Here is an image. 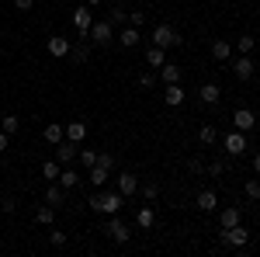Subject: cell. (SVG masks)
Wrapping results in <instances>:
<instances>
[{
  "instance_id": "4316f807",
  "label": "cell",
  "mask_w": 260,
  "mask_h": 257,
  "mask_svg": "<svg viewBox=\"0 0 260 257\" xmlns=\"http://www.w3.org/2000/svg\"><path fill=\"white\" fill-rule=\"evenodd\" d=\"M35 222H42V226H52V222H56V205H49V202H45L39 212H35Z\"/></svg>"
},
{
  "instance_id": "c3c4849f",
  "label": "cell",
  "mask_w": 260,
  "mask_h": 257,
  "mask_svg": "<svg viewBox=\"0 0 260 257\" xmlns=\"http://www.w3.org/2000/svg\"><path fill=\"white\" fill-rule=\"evenodd\" d=\"M257 70H260V63H257Z\"/></svg>"
},
{
  "instance_id": "d6a6232c",
  "label": "cell",
  "mask_w": 260,
  "mask_h": 257,
  "mask_svg": "<svg viewBox=\"0 0 260 257\" xmlns=\"http://www.w3.org/2000/svg\"><path fill=\"white\" fill-rule=\"evenodd\" d=\"M253 45H257V39H253V35H243V39L236 42V52H243V56H250V52H253Z\"/></svg>"
},
{
  "instance_id": "7bdbcfd3",
  "label": "cell",
  "mask_w": 260,
  "mask_h": 257,
  "mask_svg": "<svg viewBox=\"0 0 260 257\" xmlns=\"http://www.w3.org/2000/svg\"><path fill=\"white\" fill-rule=\"evenodd\" d=\"M98 163H104V167L115 170V157H111V153H98Z\"/></svg>"
},
{
  "instance_id": "5bb4252c",
  "label": "cell",
  "mask_w": 260,
  "mask_h": 257,
  "mask_svg": "<svg viewBox=\"0 0 260 257\" xmlns=\"http://www.w3.org/2000/svg\"><path fill=\"white\" fill-rule=\"evenodd\" d=\"M194 205H198V212H215V209H219V195H215L212 188H205V191L194 195Z\"/></svg>"
},
{
  "instance_id": "44dd1931",
  "label": "cell",
  "mask_w": 260,
  "mask_h": 257,
  "mask_svg": "<svg viewBox=\"0 0 260 257\" xmlns=\"http://www.w3.org/2000/svg\"><path fill=\"white\" fill-rule=\"evenodd\" d=\"M212 56H215V60H219V63L233 60V45H229V42H225V39H215V42H212Z\"/></svg>"
},
{
  "instance_id": "8d00e7d4",
  "label": "cell",
  "mask_w": 260,
  "mask_h": 257,
  "mask_svg": "<svg viewBox=\"0 0 260 257\" xmlns=\"http://www.w3.org/2000/svg\"><path fill=\"white\" fill-rule=\"evenodd\" d=\"M128 24L132 28H142L146 24V11H128Z\"/></svg>"
},
{
  "instance_id": "ee69618b",
  "label": "cell",
  "mask_w": 260,
  "mask_h": 257,
  "mask_svg": "<svg viewBox=\"0 0 260 257\" xmlns=\"http://www.w3.org/2000/svg\"><path fill=\"white\" fill-rule=\"evenodd\" d=\"M14 7H18V11H31V7H35V0H14Z\"/></svg>"
},
{
  "instance_id": "f546056e",
  "label": "cell",
  "mask_w": 260,
  "mask_h": 257,
  "mask_svg": "<svg viewBox=\"0 0 260 257\" xmlns=\"http://www.w3.org/2000/svg\"><path fill=\"white\" fill-rule=\"evenodd\" d=\"M160 80H163V87H167V83H180V70L170 66V63H163L160 66Z\"/></svg>"
},
{
  "instance_id": "3957f363",
  "label": "cell",
  "mask_w": 260,
  "mask_h": 257,
  "mask_svg": "<svg viewBox=\"0 0 260 257\" xmlns=\"http://www.w3.org/2000/svg\"><path fill=\"white\" fill-rule=\"evenodd\" d=\"M87 39L94 42V45H111V39H115V24H111V21H94L90 32H87Z\"/></svg>"
},
{
  "instance_id": "2e32d148",
  "label": "cell",
  "mask_w": 260,
  "mask_h": 257,
  "mask_svg": "<svg viewBox=\"0 0 260 257\" xmlns=\"http://www.w3.org/2000/svg\"><path fill=\"white\" fill-rule=\"evenodd\" d=\"M163 98H167V104H170V108H180V104H184V98H187V91H184L180 83H167V94H163Z\"/></svg>"
},
{
  "instance_id": "ac0fdd59",
  "label": "cell",
  "mask_w": 260,
  "mask_h": 257,
  "mask_svg": "<svg viewBox=\"0 0 260 257\" xmlns=\"http://www.w3.org/2000/svg\"><path fill=\"white\" fill-rule=\"evenodd\" d=\"M139 28H132V24H128V28H121L118 32V45H125V49H136V45H139Z\"/></svg>"
},
{
  "instance_id": "d6986e66",
  "label": "cell",
  "mask_w": 260,
  "mask_h": 257,
  "mask_svg": "<svg viewBox=\"0 0 260 257\" xmlns=\"http://www.w3.org/2000/svg\"><path fill=\"white\" fill-rule=\"evenodd\" d=\"M136 226H139V230H153V226H156V212H153L149 205H142L139 212H136Z\"/></svg>"
},
{
  "instance_id": "74e56055",
  "label": "cell",
  "mask_w": 260,
  "mask_h": 257,
  "mask_svg": "<svg viewBox=\"0 0 260 257\" xmlns=\"http://www.w3.org/2000/svg\"><path fill=\"white\" fill-rule=\"evenodd\" d=\"M156 195H160V184H142V198L146 202H156Z\"/></svg>"
},
{
  "instance_id": "836d02e7",
  "label": "cell",
  "mask_w": 260,
  "mask_h": 257,
  "mask_svg": "<svg viewBox=\"0 0 260 257\" xmlns=\"http://www.w3.org/2000/svg\"><path fill=\"white\" fill-rule=\"evenodd\" d=\"M108 21H111V24H128V11H125V7H111Z\"/></svg>"
},
{
  "instance_id": "d4e9b609",
  "label": "cell",
  "mask_w": 260,
  "mask_h": 257,
  "mask_svg": "<svg viewBox=\"0 0 260 257\" xmlns=\"http://www.w3.org/2000/svg\"><path fill=\"white\" fill-rule=\"evenodd\" d=\"M198 142L201 146H215V142H219V129H215V125H201Z\"/></svg>"
},
{
  "instance_id": "9c48e42d",
  "label": "cell",
  "mask_w": 260,
  "mask_h": 257,
  "mask_svg": "<svg viewBox=\"0 0 260 257\" xmlns=\"http://www.w3.org/2000/svg\"><path fill=\"white\" fill-rule=\"evenodd\" d=\"M233 73H236V80H250L253 77V73H257V63L250 60V56H236V60H233Z\"/></svg>"
},
{
  "instance_id": "52a82bcc",
  "label": "cell",
  "mask_w": 260,
  "mask_h": 257,
  "mask_svg": "<svg viewBox=\"0 0 260 257\" xmlns=\"http://www.w3.org/2000/svg\"><path fill=\"white\" fill-rule=\"evenodd\" d=\"M222 243H225V247H246V243H250V230L229 226V230H222Z\"/></svg>"
},
{
  "instance_id": "bcb514c9",
  "label": "cell",
  "mask_w": 260,
  "mask_h": 257,
  "mask_svg": "<svg viewBox=\"0 0 260 257\" xmlns=\"http://www.w3.org/2000/svg\"><path fill=\"white\" fill-rule=\"evenodd\" d=\"M253 174H257V178H260V153H257V157H253Z\"/></svg>"
},
{
  "instance_id": "8fae6325",
  "label": "cell",
  "mask_w": 260,
  "mask_h": 257,
  "mask_svg": "<svg viewBox=\"0 0 260 257\" xmlns=\"http://www.w3.org/2000/svg\"><path fill=\"white\" fill-rule=\"evenodd\" d=\"M198 98H201V104H208V108H215V104L222 101V87H219V83H212V80H208V83H201Z\"/></svg>"
},
{
  "instance_id": "7402d4cb",
  "label": "cell",
  "mask_w": 260,
  "mask_h": 257,
  "mask_svg": "<svg viewBox=\"0 0 260 257\" xmlns=\"http://www.w3.org/2000/svg\"><path fill=\"white\" fill-rule=\"evenodd\" d=\"M87 60H90V45H87V42H80V45H70V63L83 66Z\"/></svg>"
},
{
  "instance_id": "7dc6e473",
  "label": "cell",
  "mask_w": 260,
  "mask_h": 257,
  "mask_svg": "<svg viewBox=\"0 0 260 257\" xmlns=\"http://www.w3.org/2000/svg\"><path fill=\"white\" fill-rule=\"evenodd\" d=\"M83 4H87V7H98V4H101V0H83Z\"/></svg>"
},
{
  "instance_id": "8992f818",
  "label": "cell",
  "mask_w": 260,
  "mask_h": 257,
  "mask_svg": "<svg viewBox=\"0 0 260 257\" xmlns=\"http://www.w3.org/2000/svg\"><path fill=\"white\" fill-rule=\"evenodd\" d=\"M222 146H225V153H229V157H243V153H246V132H240V129H236V132H229V136L222 139Z\"/></svg>"
},
{
  "instance_id": "83f0119b",
  "label": "cell",
  "mask_w": 260,
  "mask_h": 257,
  "mask_svg": "<svg viewBox=\"0 0 260 257\" xmlns=\"http://www.w3.org/2000/svg\"><path fill=\"white\" fill-rule=\"evenodd\" d=\"M219 226H222V230L240 226V209H222V212H219Z\"/></svg>"
},
{
  "instance_id": "d590c367",
  "label": "cell",
  "mask_w": 260,
  "mask_h": 257,
  "mask_svg": "<svg viewBox=\"0 0 260 257\" xmlns=\"http://www.w3.org/2000/svg\"><path fill=\"white\" fill-rule=\"evenodd\" d=\"M187 170H191L194 178H198V174H205V160H201V157H191V160H187Z\"/></svg>"
},
{
  "instance_id": "e0dca14e",
  "label": "cell",
  "mask_w": 260,
  "mask_h": 257,
  "mask_svg": "<svg viewBox=\"0 0 260 257\" xmlns=\"http://www.w3.org/2000/svg\"><path fill=\"white\" fill-rule=\"evenodd\" d=\"M45 202H49V205H56V209H59L62 202H66V188H62L59 181H49V191H45Z\"/></svg>"
},
{
  "instance_id": "ba28073f",
  "label": "cell",
  "mask_w": 260,
  "mask_h": 257,
  "mask_svg": "<svg viewBox=\"0 0 260 257\" xmlns=\"http://www.w3.org/2000/svg\"><path fill=\"white\" fill-rule=\"evenodd\" d=\"M90 24H94V11L87 7V4H80L77 11H73V28L80 32L83 39H87V32H90Z\"/></svg>"
},
{
  "instance_id": "f35d334b",
  "label": "cell",
  "mask_w": 260,
  "mask_h": 257,
  "mask_svg": "<svg viewBox=\"0 0 260 257\" xmlns=\"http://www.w3.org/2000/svg\"><path fill=\"white\" fill-rule=\"evenodd\" d=\"M205 170H208L212 178H222V174H225V163H222V160H215V163H208Z\"/></svg>"
},
{
  "instance_id": "30bf717a",
  "label": "cell",
  "mask_w": 260,
  "mask_h": 257,
  "mask_svg": "<svg viewBox=\"0 0 260 257\" xmlns=\"http://www.w3.org/2000/svg\"><path fill=\"white\" fill-rule=\"evenodd\" d=\"M233 125H236L240 132H253V125H257V115H253L250 108H236V111H233Z\"/></svg>"
},
{
  "instance_id": "ab89813d",
  "label": "cell",
  "mask_w": 260,
  "mask_h": 257,
  "mask_svg": "<svg viewBox=\"0 0 260 257\" xmlns=\"http://www.w3.org/2000/svg\"><path fill=\"white\" fill-rule=\"evenodd\" d=\"M49 243H52V247H66V233L52 230V233H49Z\"/></svg>"
},
{
  "instance_id": "5b68a950",
  "label": "cell",
  "mask_w": 260,
  "mask_h": 257,
  "mask_svg": "<svg viewBox=\"0 0 260 257\" xmlns=\"http://www.w3.org/2000/svg\"><path fill=\"white\" fill-rule=\"evenodd\" d=\"M77 153H80V142H73V139H62V142H56V160H59L62 167H70V163L77 160Z\"/></svg>"
},
{
  "instance_id": "603a6c76",
  "label": "cell",
  "mask_w": 260,
  "mask_h": 257,
  "mask_svg": "<svg viewBox=\"0 0 260 257\" xmlns=\"http://www.w3.org/2000/svg\"><path fill=\"white\" fill-rule=\"evenodd\" d=\"M163 63H167V49H156V45H149V49H146V66H156V70H160Z\"/></svg>"
},
{
  "instance_id": "4dcf8cb0",
  "label": "cell",
  "mask_w": 260,
  "mask_h": 257,
  "mask_svg": "<svg viewBox=\"0 0 260 257\" xmlns=\"http://www.w3.org/2000/svg\"><path fill=\"white\" fill-rule=\"evenodd\" d=\"M243 195L250 198V202H260V178H257V174H253V178L243 184Z\"/></svg>"
},
{
  "instance_id": "484cf974",
  "label": "cell",
  "mask_w": 260,
  "mask_h": 257,
  "mask_svg": "<svg viewBox=\"0 0 260 257\" xmlns=\"http://www.w3.org/2000/svg\"><path fill=\"white\" fill-rule=\"evenodd\" d=\"M59 184L70 191V188H77V184H80V174H77L73 167H62V170H59Z\"/></svg>"
},
{
  "instance_id": "f6af8a7d",
  "label": "cell",
  "mask_w": 260,
  "mask_h": 257,
  "mask_svg": "<svg viewBox=\"0 0 260 257\" xmlns=\"http://www.w3.org/2000/svg\"><path fill=\"white\" fill-rule=\"evenodd\" d=\"M7 142H11V136H7V132H4V129H0V153H4V150H7Z\"/></svg>"
},
{
  "instance_id": "277c9868",
  "label": "cell",
  "mask_w": 260,
  "mask_h": 257,
  "mask_svg": "<svg viewBox=\"0 0 260 257\" xmlns=\"http://www.w3.org/2000/svg\"><path fill=\"white\" fill-rule=\"evenodd\" d=\"M104 233L115 240V243H128V240H132V230H128V226L118 219V212H115V216H108V222H104Z\"/></svg>"
},
{
  "instance_id": "6da1fadb",
  "label": "cell",
  "mask_w": 260,
  "mask_h": 257,
  "mask_svg": "<svg viewBox=\"0 0 260 257\" xmlns=\"http://www.w3.org/2000/svg\"><path fill=\"white\" fill-rule=\"evenodd\" d=\"M87 205L94 212H101V216H115V212H121V205H125V195L121 191H101V195H90Z\"/></svg>"
},
{
  "instance_id": "1f68e13d",
  "label": "cell",
  "mask_w": 260,
  "mask_h": 257,
  "mask_svg": "<svg viewBox=\"0 0 260 257\" xmlns=\"http://www.w3.org/2000/svg\"><path fill=\"white\" fill-rule=\"evenodd\" d=\"M0 129H4L7 136H14V132H21V119L18 115H4V119H0Z\"/></svg>"
},
{
  "instance_id": "ffe728a7",
  "label": "cell",
  "mask_w": 260,
  "mask_h": 257,
  "mask_svg": "<svg viewBox=\"0 0 260 257\" xmlns=\"http://www.w3.org/2000/svg\"><path fill=\"white\" fill-rule=\"evenodd\" d=\"M42 136H45V142H52V146H56V142H62V139H66V125L52 122V125H45V132H42Z\"/></svg>"
},
{
  "instance_id": "7a4b0ae2",
  "label": "cell",
  "mask_w": 260,
  "mask_h": 257,
  "mask_svg": "<svg viewBox=\"0 0 260 257\" xmlns=\"http://www.w3.org/2000/svg\"><path fill=\"white\" fill-rule=\"evenodd\" d=\"M149 42H153L156 49H174V45H180V35L170 28V24H156L153 35H149Z\"/></svg>"
},
{
  "instance_id": "cb8c5ba5",
  "label": "cell",
  "mask_w": 260,
  "mask_h": 257,
  "mask_svg": "<svg viewBox=\"0 0 260 257\" xmlns=\"http://www.w3.org/2000/svg\"><path fill=\"white\" fill-rule=\"evenodd\" d=\"M66 139L83 142V139H87V122H70V125H66Z\"/></svg>"
},
{
  "instance_id": "9a60e30c",
  "label": "cell",
  "mask_w": 260,
  "mask_h": 257,
  "mask_svg": "<svg viewBox=\"0 0 260 257\" xmlns=\"http://www.w3.org/2000/svg\"><path fill=\"white\" fill-rule=\"evenodd\" d=\"M87 181H90V184H98V188H104V184L111 181V167H104V163L87 167Z\"/></svg>"
},
{
  "instance_id": "b9f144b4",
  "label": "cell",
  "mask_w": 260,
  "mask_h": 257,
  "mask_svg": "<svg viewBox=\"0 0 260 257\" xmlns=\"http://www.w3.org/2000/svg\"><path fill=\"white\" fill-rule=\"evenodd\" d=\"M0 209H4V212H7V216H11V212H14V209H18V202H14V198H4V202H0Z\"/></svg>"
},
{
  "instance_id": "7c38bea8",
  "label": "cell",
  "mask_w": 260,
  "mask_h": 257,
  "mask_svg": "<svg viewBox=\"0 0 260 257\" xmlns=\"http://www.w3.org/2000/svg\"><path fill=\"white\" fill-rule=\"evenodd\" d=\"M70 45H73V42H70V39H62V35H52V39L45 42L49 56H56V60H66V56H70Z\"/></svg>"
},
{
  "instance_id": "e575fe53",
  "label": "cell",
  "mask_w": 260,
  "mask_h": 257,
  "mask_svg": "<svg viewBox=\"0 0 260 257\" xmlns=\"http://www.w3.org/2000/svg\"><path fill=\"white\" fill-rule=\"evenodd\" d=\"M77 160H80L83 167H94V163H98V153H94V150H80V153H77Z\"/></svg>"
},
{
  "instance_id": "4fadbf2b",
  "label": "cell",
  "mask_w": 260,
  "mask_h": 257,
  "mask_svg": "<svg viewBox=\"0 0 260 257\" xmlns=\"http://www.w3.org/2000/svg\"><path fill=\"white\" fill-rule=\"evenodd\" d=\"M115 184H118V191H121L125 198H128V195H136V191H139V178H136L132 170H121L118 178H115Z\"/></svg>"
},
{
  "instance_id": "60d3db41",
  "label": "cell",
  "mask_w": 260,
  "mask_h": 257,
  "mask_svg": "<svg viewBox=\"0 0 260 257\" xmlns=\"http://www.w3.org/2000/svg\"><path fill=\"white\" fill-rule=\"evenodd\" d=\"M153 83H156V77H153V73H139V87H142V91H149Z\"/></svg>"
},
{
  "instance_id": "f1b7e54d",
  "label": "cell",
  "mask_w": 260,
  "mask_h": 257,
  "mask_svg": "<svg viewBox=\"0 0 260 257\" xmlns=\"http://www.w3.org/2000/svg\"><path fill=\"white\" fill-rule=\"evenodd\" d=\"M59 170H62L59 160H45V163H42V178L45 181H59Z\"/></svg>"
}]
</instances>
